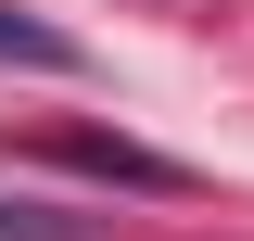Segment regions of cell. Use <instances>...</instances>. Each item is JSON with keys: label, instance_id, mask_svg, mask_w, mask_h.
Here are the masks:
<instances>
[{"label": "cell", "instance_id": "7a4b0ae2", "mask_svg": "<svg viewBox=\"0 0 254 241\" xmlns=\"http://www.w3.org/2000/svg\"><path fill=\"white\" fill-rule=\"evenodd\" d=\"M0 63H26V76H76L89 51H76L64 26H38V13H13V0H0Z\"/></svg>", "mask_w": 254, "mask_h": 241}, {"label": "cell", "instance_id": "3957f363", "mask_svg": "<svg viewBox=\"0 0 254 241\" xmlns=\"http://www.w3.org/2000/svg\"><path fill=\"white\" fill-rule=\"evenodd\" d=\"M0 241H89V216H51V203H13L0 190Z\"/></svg>", "mask_w": 254, "mask_h": 241}, {"label": "cell", "instance_id": "6da1fadb", "mask_svg": "<svg viewBox=\"0 0 254 241\" xmlns=\"http://www.w3.org/2000/svg\"><path fill=\"white\" fill-rule=\"evenodd\" d=\"M51 165L115 178V190H178V165H165V152H140V140H115V127H64V140H51Z\"/></svg>", "mask_w": 254, "mask_h": 241}]
</instances>
